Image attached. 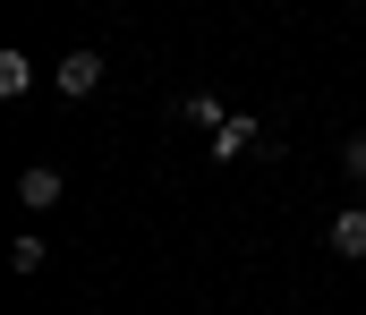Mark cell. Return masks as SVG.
I'll use <instances>...</instances> for the list:
<instances>
[{"label":"cell","mask_w":366,"mask_h":315,"mask_svg":"<svg viewBox=\"0 0 366 315\" xmlns=\"http://www.w3.org/2000/svg\"><path fill=\"white\" fill-rule=\"evenodd\" d=\"M51 86H60V94H69V103H86L94 86H102V51H69V60H60V69H51Z\"/></svg>","instance_id":"6da1fadb"},{"label":"cell","mask_w":366,"mask_h":315,"mask_svg":"<svg viewBox=\"0 0 366 315\" xmlns=\"http://www.w3.org/2000/svg\"><path fill=\"white\" fill-rule=\"evenodd\" d=\"M17 205H26V213H51V205H60V171H51V162H26V171H17Z\"/></svg>","instance_id":"7a4b0ae2"},{"label":"cell","mask_w":366,"mask_h":315,"mask_svg":"<svg viewBox=\"0 0 366 315\" xmlns=\"http://www.w3.org/2000/svg\"><path fill=\"white\" fill-rule=\"evenodd\" d=\"M332 256H341V264H358V256H366V205L332 213Z\"/></svg>","instance_id":"3957f363"},{"label":"cell","mask_w":366,"mask_h":315,"mask_svg":"<svg viewBox=\"0 0 366 315\" xmlns=\"http://www.w3.org/2000/svg\"><path fill=\"white\" fill-rule=\"evenodd\" d=\"M247 145H264V128H256V119H222V128H213V162H239Z\"/></svg>","instance_id":"277c9868"},{"label":"cell","mask_w":366,"mask_h":315,"mask_svg":"<svg viewBox=\"0 0 366 315\" xmlns=\"http://www.w3.org/2000/svg\"><path fill=\"white\" fill-rule=\"evenodd\" d=\"M26 86H34V60H26V51H0V94H9V103H17V94H26Z\"/></svg>","instance_id":"5b68a950"},{"label":"cell","mask_w":366,"mask_h":315,"mask_svg":"<svg viewBox=\"0 0 366 315\" xmlns=\"http://www.w3.org/2000/svg\"><path fill=\"white\" fill-rule=\"evenodd\" d=\"M179 119L187 128H222V103H213V94H179Z\"/></svg>","instance_id":"8992f818"},{"label":"cell","mask_w":366,"mask_h":315,"mask_svg":"<svg viewBox=\"0 0 366 315\" xmlns=\"http://www.w3.org/2000/svg\"><path fill=\"white\" fill-rule=\"evenodd\" d=\"M341 171H350V179H358V188H366V128H358V136H350V145H341Z\"/></svg>","instance_id":"52a82bcc"}]
</instances>
